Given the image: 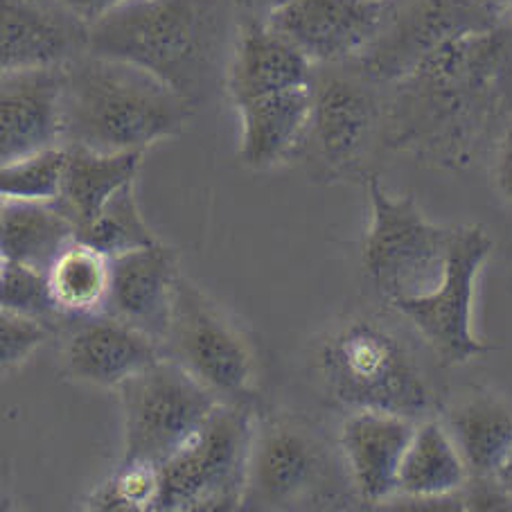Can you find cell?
<instances>
[{
    "label": "cell",
    "instance_id": "1",
    "mask_svg": "<svg viewBox=\"0 0 512 512\" xmlns=\"http://www.w3.org/2000/svg\"><path fill=\"white\" fill-rule=\"evenodd\" d=\"M393 86L386 145L438 167H465L510 102V34L499 25L456 39Z\"/></svg>",
    "mask_w": 512,
    "mask_h": 512
},
{
    "label": "cell",
    "instance_id": "2",
    "mask_svg": "<svg viewBox=\"0 0 512 512\" xmlns=\"http://www.w3.org/2000/svg\"><path fill=\"white\" fill-rule=\"evenodd\" d=\"M192 104L149 70L86 50L66 64V145L147 152L183 134Z\"/></svg>",
    "mask_w": 512,
    "mask_h": 512
},
{
    "label": "cell",
    "instance_id": "3",
    "mask_svg": "<svg viewBox=\"0 0 512 512\" xmlns=\"http://www.w3.org/2000/svg\"><path fill=\"white\" fill-rule=\"evenodd\" d=\"M217 16L208 0H129L86 25V50L129 61L194 102L208 75Z\"/></svg>",
    "mask_w": 512,
    "mask_h": 512
},
{
    "label": "cell",
    "instance_id": "4",
    "mask_svg": "<svg viewBox=\"0 0 512 512\" xmlns=\"http://www.w3.org/2000/svg\"><path fill=\"white\" fill-rule=\"evenodd\" d=\"M316 368L334 400L352 411L420 420L434 406V391L409 346L370 316L337 325L321 341Z\"/></svg>",
    "mask_w": 512,
    "mask_h": 512
},
{
    "label": "cell",
    "instance_id": "5",
    "mask_svg": "<svg viewBox=\"0 0 512 512\" xmlns=\"http://www.w3.org/2000/svg\"><path fill=\"white\" fill-rule=\"evenodd\" d=\"M251 402H219L158 467L156 512L242 508L255 434Z\"/></svg>",
    "mask_w": 512,
    "mask_h": 512
},
{
    "label": "cell",
    "instance_id": "6",
    "mask_svg": "<svg viewBox=\"0 0 512 512\" xmlns=\"http://www.w3.org/2000/svg\"><path fill=\"white\" fill-rule=\"evenodd\" d=\"M370 226L361 251L366 276L388 303L429 294L443 278L454 228L431 224L413 197H393L366 181Z\"/></svg>",
    "mask_w": 512,
    "mask_h": 512
},
{
    "label": "cell",
    "instance_id": "7",
    "mask_svg": "<svg viewBox=\"0 0 512 512\" xmlns=\"http://www.w3.org/2000/svg\"><path fill=\"white\" fill-rule=\"evenodd\" d=\"M334 499V461L321 436L287 413L255 418L242 508L294 510Z\"/></svg>",
    "mask_w": 512,
    "mask_h": 512
},
{
    "label": "cell",
    "instance_id": "8",
    "mask_svg": "<svg viewBox=\"0 0 512 512\" xmlns=\"http://www.w3.org/2000/svg\"><path fill=\"white\" fill-rule=\"evenodd\" d=\"M125 416L122 461L161 467L222 402L170 355L118 388Z\"/></svg>",
    "mask_w": 512,
    "mask_h": 512
},
{
    "label": "cell",
    "instance_id": "9",
    "mask_svg": "<svg viewBox=\"0 0 512 512\" xmlns=\"http://www.w3.org/2000/svg\"><path fill=\"white\" fill-rule=\"evenodd\" d=\"M506 7L492 0H391L382 32L355 59L370 84H397L447 43L499 28Z\"/></svg>",
    "mask_w": 512,
    "mask_h": 512
},
{
    "label": "cell",
    "instance_id": "10",
    "mask_svg": "<svg viewBox=\"0 0 512 512\" xmlns=\"http://www.w3.org/2000/svg\"><path fill=\"white\" fill-rule=\"evenodd\" d=\"M167 355L222 402H251L255 355L240 325L188 278L176 282Z\"/></svg>",
    "mask_w": 512,
    "mask_h": 512
},
{
    "label": "cell",
    "instance_id": "11",
    "mask_svg": "<svg viewBox=\"0 0 512 512\" xmlns=\"http://www.w3.org/2000/svg\"><path fill=\"white\" fill-rule=\"evenodd\" d=\"M490 253L492 237L483 226H456L438 285L429 294L393 303L445 366L467 364L490 350L472 325L476 280Z\"/></svg>",
    "mask_w": 512,
    "mask_h": 512
},
{
    "label": "cell",
    "instance_id": "12",
    "mask_svg": "<svg viewBox=\"0 0 512 512\" xmlns=\"http://www.w3.org/2000/svg\"><path fill=\"white\" fill-rule=\"evenodd\" d=\"M391 0H280L267 25L319 66L355 61L382 32Z\"/></svg>",
    "mask_w": 512,
    "mask_h": 512
},
{
    "label": "cell",
    "instance_id": "13",
    "mask_svg": "<svg viewBox=\"0 0 512 512\" xmlns=\"http://www.w3.org/2000/svg\"><path fill=\"white\" fill-rule=\"evenodd\" d=\"M66 145V64L0 79V165Z\"/></svg>",
    "mask_w": 512,
    "mask_h": 512
},
{
    "label": "cell",
    "instance_id": "14",
    "mask_svg": "<svg viewBox=\"0 0 512 512\" xmlns=\"http://www.w3.org/2000/svg\"><path fill=\"white\" fill-rule=\"evenodd\" d=\"M163 357L165 343L107 312L73 316L61 348L68 379L102 388H118Z\"/></svg>",
    "mask_w": 512,
    "mask_h": 512
},
{
    "label": "cell",
    "instance_id": "15",
    "mask_svg": "<svg viewBox=\"0 0 512 512\" xmlns=\"http://www.w3.org/2000/svg\"><path fill=\"white\" fill-rule=\"evenodd\" d=\"M359 73L323 75L312 79L314 116L310 136L323 165L334 176L348 174L355 167L370 136L382 125V107Z\"/></svg>",
    "mask_w": 512,
    "mask_h": 512
},
{
    "label": "cell",
    "instance_id": "16",
    "mask_svg": "<svg viewBox=\"0 0 512 512\" xmlns=\"http://www.w3.org/2000/svg\"><path fill=\"white\" fill-rule=\"evenodd\" d=\"M179 278L176 251L163 242L111 258L107 314L165 343Z\"/></svg>",
    "mask_w": 512,
    "mask_h": 512
},
{
    "label": "cell",
    "instance_id": "17",
    "mask_svg": "<svg viewBox=\"0 0 512 512\" xmlns=\"http://www.w3.org/2000/svg\"><path fill=\"white\" fill-rule=\"evenodd\" d=\"M418 420L384 411H355L341 429V452L357 497L382 503L400 492V467Z\"/></svg>",
    "mask_w": 512,
    "mask_h": 512
},
{
    "label": "cell",
    "instance_id": "18",
    "mask_svg": "<svg viewBox=\"0 0 512 512\" xmlns=\"http://www.w3.org/2000/svg\"><path fill=\"white\" fill-rule=\"evenodd\" d=\"M312 66V61L271 30L267 21L246 19L228 61L226 93L237 107L255 97L310 86Z\"/></svg>",
    "mask_w": 512,
    "mask_h": 512
},
{
    "label": "cell",
    "instance_id": "19",
    "mask_svg": "<svg viewBox=\"0 0 512 512\" xmlns=\"http://www.w3.org/2000/svg\"><path fill=\"white\" fill-rule=\"evenodd\" d=\"M235 109L242 125V163L251 170H271L289 161L310 136L314 88L310 84L262 95Z\"/></svg>",
    "mask_w": 512,
    "mask_h": 512
},
{
    "label": "cell",
    "instance_id": "20",
    "mask_svg": "<svg viewBox=\"0 0 512 512\" xmlns=\"http://www.w3.org/2000/svg\"><path fill=\"white\" fill-rule=\"evenodd\" d=\"M77 240V228L59 201L7 199L0 208V258L50 271Z\"/></svg>",
    "mask_w": 512,
    "mask_h": 512
},
{
    "label": "cell",
    "instance_id": "21",
    "mask_svg": "<svg viewBox=\"0 0 512 512\" xmlns=\"http://www.w3.org/2000/svg\"><path fill=\"white\" fill-rule=\"evenodd\" d=\"M66 147V176L57 201L79 233L93 222L113 194L129 183H136L145 152L104 154L79 145Z\"/></svg>",
    "mask_w": 512,
    "mask_h": 512
},
{
    "label": "cell",
    "instance_id": "22",
    "mask_svg": "<svg viewBox=\"0 0 512 512\" xmlns=\"http://www.w3.org/2000/svg\"><path fill=\"white\" fill-rule=\"evenodd\" d=\"M461 452L440 420H422L400 467V494L418 501L449 499L470 483Z\"/></svg>",
    "mask_w": 512,
    "mask_h": 512
},
{
    "label": "cell",
    "instance_id": "23",
    "mask_svg": "<svg viewBox=\"0 0 512 512\" xmlns=\"http://www.w3.org/2000/svg\"><path fill=\"white\" fill-rule=\"evenodd\" d=\"M70 37L34 0H0V68L3 73L64 66Z\"/></svg>",
    "mask_w": 512,
    "mask_h": 512
},
{
    "label": "cell",
    "instance_id": "24",
    "mask_svg": "<svg viewBox=\"0 0 512 512\" xmlns=\"http://www.w3.org/2000/svg\"><path fill=\"white\" fill-rule=\"evenodd\" d=\"M447 429L472 479H494L512 449V406L481 395L447 413Z\"/></svg>",
    "mask_w": 512,
    "mask_h": 512
},
{
    "label": "cell",
    "instance_id": "25",
    "mask_svg": "<svg viewBox=\"0 0 512 512\" xmlns=\"http://www.w3.org/2000/svg\"><path fill=\"white\" fill-rule=\"evenodd\" d=\"M52 296L66 316L107 312L111 258L95 246L75 240L48 271Z\"/></svg>",
    "mask_w": 512,
    "mask_h": 512
},
{
    "label": "cell",
    "instance_id": "26",
    "mask_svg": "<svg viewBox=\"0 0 512 512\" xmlns=\"http://www.w3.org/2000/svg\"><path fill=\"white\" fill-rule=\"evenodd\" d=\"M77 240L95 246L109 258L161 242L140 215L134 183L113 194L93 222L77 233Z\"/></svg>",
    "mask_w": 512,
    "mask_h": 512
},
{
    "label": "cell",
    "instance_id": "27",
    "mask_svg": "<svg viewBox=\"0 0 512 512\" xmlns=\"http://www.w3.org/2000/svg\"><path fill=\"white\" fill-rule=\"evenodd\" d=\"M68 147H52L0 165L3 201H57L64 188Z\"/></svg>",
    "mask_w": 512,
    "mask_h": 512
},
{
    "label": "cell",
    "instance_id": "28",
    "mask_svg": "<svg viewBox=\"0 0 512 512\" xmlns=\"http://www.w3.org/2000/svg\"><path fill=\"white\" fill-rule=\"evenodd\" d=\"M0 310L32 316V319L48 323L50 328L73 319L61 312L57 305L46 271L5 260L0 269Z\"/></svg>",
    "mask_w": 512,
    "mask_h": 512
},
{
    "label": "cell",
    "instance_id": "29",
    "mask_svg": "<svg viewBox=\"0 0 512 512\" xmlns=\"http://www.w3.org/2000/svg\"><path fill=\"white\" fill-rule=\"evenodd\" d=\"M158 497V467L120 461L118 470L88 499L95 510H154Z\"/></svg>",
    "mask_w": 512,
    "mask_h": 512
},
{
    "label": "cell",
    "instance_id": "30",
    "mask_svg": "<svg viewBox=\"0 0 512 512\" xmlns=\"http://www.w3.org/2000/svg\"><path fill=\"white\" fill-rule=\"evenodd\" d=\"M50 330L48 323L32 316L0 310V366L5 373L25 364L48 339Z\"/></svg>",
    "mask_w": 512,
    "mask_h": 512
},
{
    "label": "cell",
    "instance_id": "31",
    "mask_svg": "<svg viewBox=\"0 0 512 512\" xmlns=\"http://www.w3.org/2000/svg\"><path fill=\"white\" fill-rule=\"evenodd\" d=\"M492 183L501 197L512 203V120L501 131L497 147H494Z\"/></svg>",
    "mask_w": 512,
    "mask_h": 512
},
{
    "label": "cell",
    "instance_id": "32",
    "mask_svg": "<svg viewBox=\"0 0 512 512\" xmlns=\"http://www.w3.org/2000/svg\"><path fill=\"white\" fill-rule=\"evenodd\" d=\"M68 14H73L77 21L84 25H91L104 14L116 10V7L129 3V0H57Z\"/></svg>",
    "mask_w": 512,
    "mask_h": 512
},
{
    "label": "cell",
    "instance_id": "33",
    "mask_svg": "<svg viewBox=\"0 0 512 512\" xmlns=\"http://www.w3.org/2000/svg\"><path fill=\"white\" fill-rule=\"evenodd\" d=\"M231 3L244 14H251V19L260 14H264V19H267V14L280 3V0H231Z\"/></svg>",
    "mask_w": 512,
    "mask_h": 512
},
{
    "label": "cell",
    "instance_id": "34",
    "mask_svg": "<svg viewBox=\"0 0 512 512\" xmlns=\"http://www.w3.org/2000/svg\"><path fill=\"white\" fill-rule=\"evenodd\" d=\"M494 481L499 483V488L508 494V499L512 501V449L506 461H503V465L499 467L497 476H494Z\"/></svg>",
    "mask_w": 512,
    "mask_h": 512
},
{
    "label": "cell",
    "instance_id": "35",
    "mask_svg": "<svg viewBox=\"0 0 512 512\" xmlns=\"http://www.w3.org/2000/svg\"><path fill=\"white\" fill-rule=\"evenodd\" d=\"M503 7H506V16L512 23V0H503Z\"/></svg>",
    "mask_w": 512,
    "mask_h": 512
},
{
    "label": "cell",
    "instance_id": "36",
    "mask_svg": "<svg viewBox=\"0 0 512 512\" xmlns=\"http://www.w3.org/2000/svg\"><path fill=\"white\" fill-rule=\"evenodd\" d=\"M492 3H503V0H492Z\"/></svg>",
    "mask_w": 512,
    "mask_h": 512
}]
</instances>
